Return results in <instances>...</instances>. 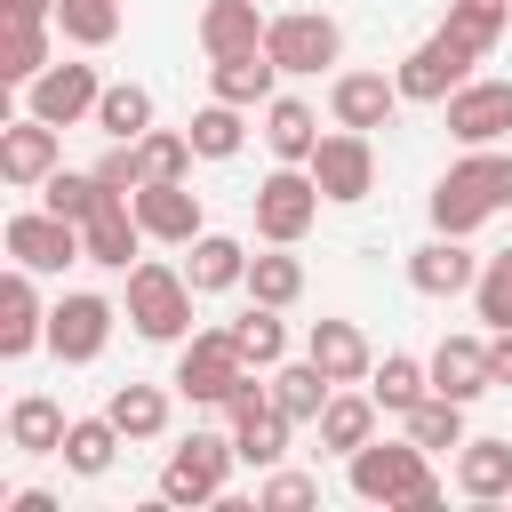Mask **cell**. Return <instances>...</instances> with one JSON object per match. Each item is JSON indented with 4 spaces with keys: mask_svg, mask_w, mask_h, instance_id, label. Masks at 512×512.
Segmentation results:
<instances>
[{
    "mask_svg": "<svg viewBox=\"0 0 512 512\" xmlns=\"http://www.w3.org/2000/svg\"><path fill=\"white\" fill-rule=\"evenodd\" d=\"M344 480H352L360 504H408V512H440V504H448V488H440V472H432V448H416L408 432L352 448V456H344Z\"/></svg>",
    "mask_w": 512,
    "mask_h": 512,
    "instance_id": "6da1fadb",
    "label": "cell"
},
{
    "mask_svg": "<svg viewBox=\"0 0 512 512\" xmlns=\"http://www.w3.org/2000/svg\"><path fill=\"white\" fill-rule=\"evenodd\" d=\"M512 208V152H496V144H472L440 184H432V232H456V240H472L488 216H504Z\"/></svg>",
    "mask_w": 512,
    "mask_h": 512,
    "instance_id": "7a4b0ae2",
    "label": "cell"
},
{
    "mask_svg": "<svg viewBox=\"0 0 512 512\" xmlns=\"http://www.w3.org/2000/svg\"><path fill=\"white\" fill-rule=\"evenodd\" d=\"M192 272L184 264H160V256H144V264H128V328L144 336V344H184L192 336Z\"/></svg>",
    "mask_w": 512,
    "mask_h": 512,
    "instance_id": "3957f363",
    "label": "cell"
},
{
    "mask_svg": "<svg viewBox=\"0 0 512 512\" xmlns=\"http://www.w3.org/2000/svg\"><path fill=\"white\" fill-rule=\"evenodd\" d=\"M232 464H240V440L232 432L176 440L168 464H160V504H224L232 496Z\"/></svg>",
    "mask_w": 512,
    "mask_h": 512,
    "instance_id": "277c9868",
    "label": "cell"
},
{
    "mask_svg": "<svg viewBox=\"0 0 512 512\" xmlns=\"http://www.w3.org/2000/svg\"><path fill=\"white\" fill-rule=\"evenodd\" d=\"M240 376H248V360H240L232 328H192V336L176 344V376H168V384H176L192 408H224Z\"/></svg>",
    "mask_w": 512,
    "mask_h": 512,
    "instance_id": "5b68a950",
    "label": "cell"
},
{
    "mask_svg": "<svg viewBox=\"0 0 512 512\" xmlns=\"http://www.w3.org/2000/svg\"><path fill=\"white\" fill-rule=\"evenodd\" d=\"M320 200H328V192L312 184V168H288V160H280V168H272V176L248 192V208H256V240L296 248V240L320 224Z\"/></svg>",
    "mask_w": 512,
    "mask_h": 512,
    "instance_id": "8992f818",
    "label": "cell"
},
{
    "mask_svg": "<svg viewBox=\"0 0 512 512\" xmlns=\"http://www.w3.org/2000/svg\"><path fill=\"white\" fill-rule=\"evenodd\" d=\"M112 328H120V304H112V296H96V288H72V296H56V304H48V352H56L64 368L104 360Z\"/></svg>",
    "mask_w": 512,
    "mask_h": 512,
    "instance_id": "52a82bcc",
    "label": "cell"
},
{
    "mask_svg": "<svg viewBox=\"0 0 512 512\" xmlns=\"http://www.w3.org/2000/svg\"><path fill=\"white\" fill-rule=\"evenodd\" d=\"M472 64H480V56L440 24L432 40H416V48L400 56V72H392V80H400V104H448V96L472 80Z\"/></svg>",
    "mask_w": 512,
    "mask_h": 512,
    "instance_id": "ba28073f",
    "label": "cell"
},
{
    "mask_svg": "<svg viewBox=\"0 0 512 512\" xmlns=\"http://www.w3.org/2000/svg\"><path fill=\"white\" fill-rule=\"evenodd\" d=\"M8 264H24V272H64V264H88V240H80V224L72 216H56V208H16L8 216Z\"/></svg>",
    "mask_w": 512,
    "mask_h": 512,
    "instance_id": "9c48e42d",
    "label": "cell"
},
{
    "mask_svg": "<svg viewBox=\"0 0 512 512\" xmlns=\"http://www.w3.org/2000/svg\"><path fill=\"white\" fill-rule=\"evenodd\" d=\"M264 56L280 64V72H328L336 56H344V24L328 16V8H288V16H272V32H264Z\"/></svg>",
    "mask_w": 512,
    "mask_h": 512,
    "instance_id": "30bf717a",
    "label": "cell"
},
{
    "mask_svg": "<svg viewBox=\"0 0 512 512\" xmlns=\"http://www.w3.org/2000/svg\"><path fill=\"white\" fill-rule=\"evenodd\" d=\"M96 104H104V72L80 64V56H56V64L24 88V112H40L48 128H80V120H96Z\"/></svg>",
    "mask_w": 512,
    "mask_h": 512,
    "instance_id": "8fae6325",
    "label": "cell"
},
{
    "mask_svg": "<svg viewBox=\"0 0 512 512\" xmlns=\"http://www.w3.org/2000/svg\"><path fill=\"white\" fill-rule=\"evenodd\" d=\"M312 184L328 192V208H360L376 192V144H368V128H328L320 152H312Z\"/></svg>",
    "mask_w": 512,
    "mask_h": 512,
    "instance_id": "7c38bea8",
    "label": "cell"
},
{
    "mask_svg": "<svg viewBox=\"0 0 512 512\" xmlns=\"http://www.w3.org/2000/svg\"><path fill=\"white\" fill-rule=\"evenodd\" d=\"M56 168H64V128H48L40 112H16V120L0 128V176H8L16 192H40Z\"/></svg>",
    "mask_w": 512,
    "mask_h": 512,
    "instance_id": "4fadbf2b",
    "label": "cell"
},
{
    "mask_svg": "<svg viewBox=\"0 0 512 512\" xmlns=\"http://www.w3.org/2000/svg\"><path fill=\"white\" fill-rule=\"evenodd\" d=\"M448 136L472 152V144H504L512 136V80H464L448 104Z\"/></svg>",
    "mask_w": 512,
    "mask_h": 512,
    "instance_id": "5bb4252c",
    "label": "cell"
},
{
    "mask_svg": "<svg viewBox=\"0 0 512 512\" xmlns=\"http://www.w3.org/2000/svg\"><path fill=\"white\" fill-rule=\"evenodd\" d=\"M48 344V304H40V272L8 264L0 272V360H24Z\"/></svg>",
    "mask_w": 512,
    "mask_h": 512,
    "instance_id": "9a60e30c",
    "label": "cell"
},
{
    "mask_svg": "<svg viewBox=\"0 0 512 512\" xmlns=\"http://www.w3.org/2000/svg\"><path fill=\"white\" fill-rule=\"evenodd\" d=\"M128 200H136V224H144V240L192 248V240L208 232V208H200V192H192V184H144V192H128Z\"/></svg>",
    "mask_w": 512,
    "mask_h": 512,
    "instance_id": "2e32d148",
    "label": "cell"
},
{
    "mask_svg": "<svg viewBox=\"0 0 512 512\" xmlns=\"http://www.w3.org/2000/svg\"><path fill=\"white\" fill-rule=\"evenodd\" d=\"M472 280H480V256L456 232H432L424 248H408V288L416 296H472Z\"/></svg>",
    "mask_w": 512,
    "mask_h": 512,
    "instance_id": "e0dca14e",
    "label": "cell"
},
{
    "mask_svg": "<svg viewBox=\"0 0 512 512\" xmlns=\"http://www.w3.org/2000/svg\"><path fill=\"white\" fill-rule=\"evenodd\" d=\"M400 112V80L392 72H336L328 80V120L336 128H384Z\"/></svg>",
    "mask_w": 512,
    "mask_h": 512,
    "instance_id": "ac0fdd59",
    "label": "cell"
},
{
    "mask_svg": "<svg viewBox=\"0 0 512 512\" xmlns=\"http://www.w3.org/2000/svg\"><path fill=\"white\" fill-rule=\"evenodd\" d=\"M80 240H88V264H104V272H128V264H144L136 248H144V224H136V200H104L88 224H80Z\"/></svg>",
    "mask_w": 512,
    "mask_h": 512,
    "instance_id": "d6986e66",
    "label": "cell"
},
{
    "mask_svg": "<svg viewBox=\"0 0 512 512\" xmlns=\"http://www.w3.org/2000/svg\"><path fill=\"white\" fill-rule=\"evenodd\" d=\"M432 368V392H448V400H480V392H496V376H488V336H440V352L424 360Z\"/></svg>",
    "mask_w": 512,
    "mask_h": 512,
    "instance_id": "ffe728a7",
    "label": "cell"
},
{
    "mask_svg": "<svg viewBox=\"0 0 512 512\" xmlns=\"http://www.w3.org/2000/svg\"><path fill=\"white\" fill-rule=\"evenodd\" d=\"M376 416H384V408H376V392H360V384H336L312 432H320V448H328V456H352V448H368V440H376Z\"/></svg>",
    "mask_w": 512,
    "mask_h": 512,
    "instance_id": "44dd1931",
    "label": "cell"
},
{
    "mask_svg": "<svg viewBox=\"0 0 512 512\" xmlns=\"http://www.w3.org/2000/svg\"><path fill=\"white\" fill-rule=\"evenodd\" d=\"M264 32H272V16H264L256 0H208V8H200V48H208V64L264 48Z\"/></svg>",
    "mask_w": 512,
    "mask_h": 512,
    "instance_id": "7402d4cb",
    "label": "cell"
},
{
    "mask_svg": "<svg viewBox=\"0 0 512 512\" xmlns=\"http://www.w3.org/2000/svg\"><path fill=\"white\" fill-rule=\"evenodd\" d=\"M264 152L288 160V168H312V152H320V112H312L304 96H272V104H264Z\"/></svg>",
    "mask_w": 512,
    "mask_h": 512,
    "instance_id": "603a6c76",
    "label": "cell"
},
{
    "mask_svg": "<svg viewBox=\"0 0 512 512\" xmlns=\"http://www.w3.org/2000/svg\"><path fill=\"white\" fill-rule=\"evenodd\" d=\"M64 432H72L64 400H48V392L8 400V448H16V456H64Z\"/></svg>",
    "mask_w": 512,
    "mask_h": 512,
    "instance_id": "cb8c5ba5",
    "label": "cell"
},
{
    "mask_svg": "<svg viewBox=\"0 0 512 512\" xmlns=\"http://www.w3.org/2000/svg\"><path fill=\"white\" fill-rule=\"evenodd\" d=\"M272 80H280V64H272L264 48L208 64V96H224V104H240V112H264V104H272Z\"/></svg>",
    "mask_w": 512,
    "mask_h": 512,
    "instance_id": "d4e9b609",
    "label": "cell"
},
{
    "mask_svg": "<svg viewBox=\"0 0 512 512\" xmlns=\"http://www.w3.org/2000/svg\"><path fill=\"white\" fill-rule=\"evenodd\" d=\"M304 352L328 368V384H368V368H376V352H368V336L352 320H312Z\"/></svg>",
    "mask_w": 512,
    "mask_h": 512,
    "instance_id": "484cf974",
    "label": "cell"
},
{
    "mask_svg": "<svg viewBox=\"0 0 512 512\" xmlns=\"http://www.w3.org/2000/svg\"><path fill=\"white\" fill-rule=\"evenodd\" d=\"M456 488L472 504H504L512 496V440H464L456 448Z\"/></svg>",
    "mask_w": 512,
    "mask_h": 512,
    "instance_id": "4316f807",
    "label": "cell"
},
{
    "mask_svg": "<svg viewBox=\"0 0 512 512\" xmlns=\"http://www.w3.org/2000/svg\"><path fill=\"white\" fill-rule=\"evenodd\" d=\"M184 272H192V288H200V296H224V288H240V280H248V248H240L232 232H200V240H192V256H184Z\"/></svg>",
    "mask_w": 512,
    "mask_h": 512,
    "instance_id": "83f0119b",
    "label": "cell"
},
{
    "mask_svg": "<svg viewBox=\"0 0 512 512\" xmlns=\"http://www.w3.org/2000/svg\"><path fill=\"white\" fill-rule=\"evenodd\" d=\"M224 328H232V344H240V360H248V368H264V376H272V368L288 360V320H280V304H256V296H248V312H240V320H224Z\"/></svg>",
    "mask_w": 512,
    "mask_h": 512,
    "instance_id": "f1b7e54d",
    "label": "cell"
},
{
    "mask_svg": "<svg viewBox=\"0 0 512 512\" xmlns=\"http://www.w3.org/2000/svg\"><path fill=\"white\" fill-rule=\"evenodd\" d=\"M328 392H336V384H328V368H320L312 352H304V360H280V368H272V400L288 408V424H320Z\"/></svg>",
    "mask_w": 512,
    "mask_h": 512,
    "instance_id": "f546056e",
    "label": "cell"
},
{
    "mask_svg": "<svg viewBox=\"0 0 512 512\" xmlns=\"http://www.w3.org/2000/svg\"><path fill=\"white\" fill-rule=\"evenodd\" d=\"M104 416L120 424V440H128V448H144V440H160V432H168V392H160V384H112Z\"/></svg>",
    "mask_w": 512,
    "mask_h": 512,
    "instance_id": "4dcf8cb0",
    "label": "cell"
},
{
    "mask_svg": "<svg viewBox=\"0 0 512 512\" xmlns=\"http://www.w3.org/2000/svg\"><path fill=\"white\" fill-rule=\"evenodd\" d=\"M400 432L416 440V448H432V456H456L472 432H464V400H448V392H424L408 416H400Z\"/></svg>",
    "mask_w": 512,
    "mask_h": 512,
    "instance_id": "1f68e13d",
    "label": "cell"
},
{
    "mask_svg": "<svg viewBox=\"0 0 512 512\" xmlns=\"http://www.w3.org/2000/svg\"><path fill=\"white\" fill-rule=\"evenodd\" d=\"M120 448H128V440H120V424H112V416H72V432H64V472L104 480Z\"/></svg>",
    "mask_w": 512,
    "mask_h": 512,
    "instance_id": "d6a6232c",
    "label": "cell"
},
{
    "mask_svg": "<svg viewBox=\"0 0 512 512\" xmlns=\"http://www.w3.org/2000/svg\"><path fill=\"white\" fill-rule=\"evenodd\" d=\"M96 128H104V144H136V136L152 128V88H144V80H104Z\"/></svg>",
    "mask_w": 512,
    "mask_h": 512,
    "instance_id": "836d02e7",
    "label": "cell"
},
{
    "mask_svg": "<svg viewBox=\"0 0 512 512\" xmlns=\"http://www.w3.org/2000/svg\"><path fill=\"white\" fill-rule=\"evenodd\" d=\"M184 136H192V152H200V160H240V144H248V112H240V104H224V96H208V104L192 112V128H184Z\"/></svg>",
    "mask_w": 512,
    "mask_h": 512,
    "instance_id": "e575fe53",
    "label": "cell"
},
{
    "mask_svg": "<svg viewBox=\"0 0 512 512\" xmlns=\"http://www.w3.org/2000/svg\"><path fill=\"white\" fill-rule=\"evenodd\" d=\"M368 392H376V408H384V416H408V408L432 392V368H424V360H408V352H384V360L368 368Z\"/></svg>",
    "mask_w": 512,
    "mask_h": 512,
    "instance_id": "d590c367",
    "label": "cell"
},
{
    "mask_svg": "<svg viewBox=\"0 0 512 512\" xmlns=\"http://www.w3.org/2000/svg\"><path fill=\"white\" fill-rule=\"evenodd\" d=\"M240 288H248L256 304H280V312H288V304L304 296V264H296L280 240H264V256H248V280H240Z\"/></svg>",
    "mask_w": 512,
    "mask_h": 512,
    "instance_id": "8d00e7d4",
    "label": "cell"
},
{
    "mask_svg": "<svg viewBox=\"0 0 512 512\" xmlns=\"http://www.w3.org/2000/svg\"><path fill=\"white\" fill-rule=\"evenodd\" d=\"M136 160H144V184H184L200 152H192L184 128H144V136H136ZM144 184H136V192H144Z\"/></svg>",
    "mask_w": 512,
    "mask_h": 512,
    "instance_id": "74e56055",
    "label": "cell"
},
{
    "mask_svg": "<svg viewBox=\"0 0 512 512\" xmlns=\"http://www.w3.org/2000/svg\"><path fill=\"white\" fill-rule=\"evenodd\" d=\"M48 64H56V56H48V24H8V32H0V80H8V88H32Z\"/></svg>",
    "mask_w": 512,
    "mask_h": 512,
    "instance_id": "f35d334b",
    "label": "cell"
},
{
    "mask_svg": "<svg viewBox=\"0 0 512 512\" xmlns=\"http://www.w3.org/2000/svg\"><path fill=\"white\" fill-rule=\"evenodd\" d=\"M104 200H112V192H104L96 168H56V176L40 184V208H56V216H72V224H88Z\"/></svg>",
    "mask_w": 512,
    "mask_h": 512,
    "instance_id": "ab89813d",
    "label": "cell"
},
{
    "mask_svg": "<svg viewBox=\"0 0 512 512\" xmlns=\"http://www.w3.org/2000/svg\"><path fill=\"white\" fill-rule=\"evenodd\" d=\"M56 32L72 48H112L120 40V0H56Z\"/></svg>",
    "mask_w": 512,
    "mask_h": 512,
    "instance_id": "60d3db41",
    "label": "cell"
},
{
    "mask_svg": "<svg viewBox=\"0 0 512 512\" xmlns=\"http://www.w3.org/2000/svg\"><path fill=\"white\" fill-rule=\"evenodd\" d=\"M472 56H488L496 40H504V24H512V0H448V16H440Z\"/></svg>",
    "mask_w": 512,
    "mask_h": 512,
    "instance_id": "b9f144b4",
    "label": "cell"
},
{
    "mask_svg": "<svg viewBox=\"0 0 512 512\" xmlns=\"http://www.w3.org/2000/svg\"><path fill=\"white\" fill-rule=\"evenodd\" d=\"M472 312L488 328H512V248L480 256V280H472Z\"/></svg>",
    "mask_w": 512,
    "mask_h": 512,
    "instance_id": "7bdbcfd3",
    "label": "cell"
},
{
    "mask_svg": "<svg viewBox=\"0 0 512 512\" xmlns=\"http://www.w3.org/2000/svg\"><path fill=\"white\" fill-rule=\"evenodd\" d=\"M256 504H264V512H304V504H320V480H312V472H272V480L256 488Z\"/></svg>",
    "mask_w": 512,
    "mask_h": 512,
    "instance_id": "ee69618b",
    "label": "cell"
},
{
    "mask_svg": "<svg viewBox=\"0 0 512 512\" xmlns=\"http://www.w3.org/2000/svg\"><path fill=\"white\" fill-rule=\"evenodd\" d=\"M96 176H104V192H136L144 184V160H136V144H104V160H96Z\"/></svg>",
    "mask_w": 512,
    "mask_h": 512,
    "instance_id": "f6af8a7d",
    "label": "cell"
},
{
    "mask_svg": "<svg viewBox=\"0 0 512 512\" xmlns=\"http://www.w3.org/2000/svg\"><path fill=\"white\" fill-rule=\"evenodd\" d=\"M488 376L496 392H512V328H488Z\"/></svg>",
    "mask_w": 512,
    "mask_h": 512,
    "instance_id": "bcb514c9",
    "label": "cell"
},
{
    "mask_svg": "<svg viewBox=\"0 0 512 512\" xmlns=\"http://www.w3.org/2000/svg\"><path fill=\"white\" fill-rule=\"evenodd\" d=\"M8 24H56V0H0Z\"/></svg>",
    "mask_w": 512,
    "mask_h": 512,
    "instance_id": "7dc6e473",
    "label": "cell"
},
{
    "mask_svg": "<svg viewBox=\"0 0 512 512\" xmlns=\"http://www.w3.org/2000/svg\"><path fill=\"white\" fill-rule=\"evenodd\" d=\"M8 512H64V504H56L48 488H16V496H8Z\"/></svg>",
    "mask_w": 512,
    "mask_h": 512,
    "instance_id": "c3c4849f",
    "label": "cell"
},
{
    "mask_svg": "<svg viewBox=\"0 0 512 512\" xmlns=\"http://www.w3.org/2000/svg\"><path fill=\"white\" fill-rule=\"evenodd\" d=\"M504 504H512V496H504Z\"/></svg>",
    "mask_w": 512,
    "mask_h": 512,
    "instance_id": "681fc988",
    "label": "cell"
}]
</instances>
